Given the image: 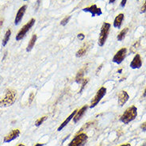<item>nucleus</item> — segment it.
Here are the masks:
<instances>
[{"mask_svg": "<svg viewBox=\"0 0 146 146\" xmlns=\"http://www.w3.org/2000/svg\"><path fill=\"white\" fill-rule=\"evenodd\" d=\"M88 137L86 133H80L77 134L74 138L71 141V142L68 144V146H83L84 144L87 142Z\"/></svg>", "mask_w": 146, "mask_h": 146, "instance_id": "nucleus-5", "label": "nucleus"}, {"mask_svg": "<svg viewBox=\"0 0 146 146\" xmlns=\"http://www.w3.org/2000/svg\"><path fill=\"white\" fill-rule=\"evenodd\" d=\"M26 8H27V6L26 5H24L21 7L19 8V10L17 12V15L15 16V26H18L20 24V22H22V18H23V16L25 15V12L26 11Z\"/></svg>", "mask_w": 146, "mask_h": 146, "instance_id": "nucleus-9", "label": "nucleus"}, {"mask_svg": "<svg viewBox=\"0 0 146 146\" xmlns=\"http://www.w3.org/2000/svg\"><path fill=\"white\" fill-rule=\"evenodd\" d=\"M11 30L10 29L7 30V32L5 33L3 37V42H2V45L3 46H6L7 44L8 41L10 40V38H11Z\"/></svg>", "mask_w": 146, "mask_h": 146, "instance_id": "nucleus-18", "label": "nucleus"}, {"mask_svg": "<svg viewBox=\"0 0 146 146\" xmlns=\"http://www.w3.org/2000/svg\"><path fill=\"white\" fill-rule=\"evenodd\" d=\"M2 25H3V21H1V22H0V28H1Z\"/></svg>", "mask_w": 146, "mask_h": 146, "instance_id": "nucleus-34", "label": "nucleus"}, {"mask_svg": "<svg viewBox=\"0 0 146 146\" xmlns=\"http://www.w3.org/2000/svg\"><path fill=\"white\" fill-rule=\"evenodd\" d=\"M34 146H43V144H40V143H37Z\"/></svg>", "mask_w": 146, "mask_h": 146, "instance_id": "nucleus-30", "label": "nucleus"}, {"mask_svg": "<svg viewBox=\"0 0 146 146\" xmlns=\"http://www.w3.org/2000/svg\"><path fill=\"white\" fill-rule=\"evenodd\" d=\"M87 110H88V106H84L83 107H81L80 110H77V113H76V115H75V117H73V121H74L75 123H77V122L83 117V116L84 115V113H86Z\"/></svg>", "mask_w": 146, "mask_h": 146, "instance_id": "nucleus-13", "label": "nucleus"}, {"mask_svg": "<svg viewBox=\"0 0 146 146\" xmlns=\"http://www.w3.org/2000/svg\"><path fill=\"white\" fill-rule=\"evenodd\" d=\"M126 52H127V49L125 48H121L120 50H118L113 56V60H112L113 62L117 64H120L125 58Z\"/></svg>", "mask_w": 146, "mask_h": 146, "instance_id": "nucleus-7", "label": "nucleus"}, {"mask_svg": "<svg viewBox=\"0 0 146 146\" xmlns=\"http://www.w3.org/2000/svg\"><path fill=\"white\" fill-rule=\"evenodd\" d=\"M34 23H35V19H34V18H31L29 22H27L26 25L18 31V34L16 35V37H15L16 40H17V41H19V40H22L26 35L27 32L33 27V25H34Z\"/></svg>", "mask_w": 146, "mask_h": 146, "instance_id": "nucleus-4", "label": "nucleus"}, {"mask_svg": "<svg viewBox=\"0 0 146 146\" xmlns=\"http://www.w3.org/2000/svg\"><path fill=\"white\" fill-rule=\"evenodd\" d=\"M137 116V108L135 106H132L125 110L123 114L121 116L120 121L124 124H129L133 121Z\"/></svg>", "mask_w": 146, "mask_h": 146, "instance_id": "nucleus-2", "label": "nucleus"}, {"mask_svg": "<svg viewBox=\"0 0 146 146\" xmlns=\"http://www.w3.org/2000/svg\"><path fill=\"white\" fill-rule=\"evenodd\" d=\"M120 146H131V145L130 144H125V145H121Z\"/></svg>", "mask_w": 146, "mask_h": 146, "instance_id": "nucleus-32", "label": "nucleus"}, {"mask_svg": "<svg viewBox=\"0 0 146 146\" xmlns=\"http://www.w3.org/2000/svg\"><path fill=\"white\" fill-rule=\"evenodd\" d=\"M117 102H118V104L119 106H124V104L126 103L129 99V95H128V93L126 91H121L118 94V98H117Z\"/></svg>", "mask_w": 146, "mask_h": 146, "instance_id": "nucleus-12", "label": "nucleus"}, {"mask_svg": "<svg viewBox=\"0 0 146 146\" xmlns=\"http://www.w3.org/2000/svg\"><path fill=\"white\" fill-rule=\"evenodd\" d=\"M46 119H47V117H46V116H44V117H40V118H39V119H37L36 122H35V125H36V127L40 126V125L43 124V122H44V121L46 120Z\"/></svg>", "mask_w": 146, "mask_h": 146, "instance_id": "nucleus-21", "label": "nucleus"}, {"mask_svg": "<svg viewBox=\"0 0 146 146\" xmlns=\"http://www.w3.org/2000/svg\"><path fill=\"white\" fill-rule=\"evenodd\" d=\"M17 146H26L25 145H23V144H20V145H18Z\"/></svg>", "mask_w": 146, "mask_h": 146, "instance_id": "nucleus-35", "label": "nucleus"}, {"mask_svg": "<svg viewBox=\"0 0 146 146\" xmlns=\"http://www.w3.org/2000/svg\"><path fill=\"white\" fill-rule=\"evenodd\" d=\"M77 110H74V111H73V112H72V113H71L69 116H68V117L66 118L65 120L63 121L62 123L60 124V126H59V127H58V129H57V131H61L63 129H64V128L69 123L70 121L72 120L73 117H75L76 113H77Z\"/></svg>", "mask_w": 146, "mask_h": 146, "instance_id": "nucleus-14", "label": "nucleus"}, {"mask_svg": "<svg viewBox=\"0 0 146 146\" xmlns=\"http://www.w3.org/2000/svg\"><path fill=\"white\" fill-rule=\"evenodd\" d=\"M87 51H88V46L85 44L84 46H82V47L76 52V57H82V56H84V55L86 54Z\"/></svg>", "mask_w": 146, "mask_h": 146, "instance_id": "nucleus-17", "label": "nucleus"}, {"mask_svg": "<svg viewBox=\"0 0 146 146\" xmlns=\"http://www.w3.org/2000/svg\"><path fill=\"white\" fill-rule=\"evenodd\" d=\"M146 12V0L145 2V3L143 4V6L141 8V14H143V13H145Z\"/></svg>", "mask_w": 146, "mask_h": 146, "instance_id": "nucleus-25", "label": "nucleus"}, {"mask_svg": "<svg viewBox=\"0 0 146 146\" xmlns=\"http://www.w3.org/2000/svg\"><path fill=\"white\" fill-rule=\"evenodd\" d=\"M88 81H89V79H84V80L82 81V87H81V89L80 91V93H81L82 91H84V88H85V86L87 85V84L88 83Z\"/></svg>", "mask_w": 146, "mask_h": 146, "instance_id": "nucleus-24", "label": "nucleus"}, {"mask_svg": "<svg viewBox=\"0 0 146 146\" xmlns=\"http://www.w3.org/2000/svg\"><path fill=\"white\" fill-rule=\"evenodd\" d=\"M106 94V88L105 87H102L99 89V91H97L96 95H95V97L92 99L90 105V108H94L95 106L99 104V102L102 100V99L105 96Z\"/></svg>", "mask_w": 146, "mask_h": 146, "instance_id": "nucleus-6", "label": "nucleus"}, {"mask_svg": "<svg viewBox=\"0 0 146 146\" xmlns=\"http://www.w3.org/2000/svg\"><path fill=\"white\" fill-rule=\"evenodd\" d=\"M130 68L132 69H139L142 66V60L139 54H136L133 60L130 63Z\"/></svg>", "mask_w": 146, "mask_h": 146, "instance_id": "nucleus-11", "label": "nucleus"}, {"mask_svg": "<svg viewBox=\"0 0 146 146\" xmlns=\"http://www.w3.org/2000/svg\"><path fill=\"white\" fill-rule=\"evenodd\" d=\"M84 70L82 69L80 70V72H78L76 75V82L77 84H81L82 81L84 80Z\"/></svg>", "mask_w": 146, "mask_h": 146, "instance_id": "nucleus-19", "label": "nucleus"}, {"mask_svg": "<svg viewBox=\"0 0 146 146\" xmlns=\"http://www.w3.org/2000/svg\"><path fill=\"white\" fill-rule=\"evenodd\" d=\"M70 18H71V16H68V17H65V18H64L63 20H61V22H60V25L62 26H65L68 22H69Z\"/></svg>", "mask_w": 146, "mask_h": 146, "instance_id": "nucleus-23", "label": "nucleus"}, {"mask_svg": "<svg viewBox=\"0 0 146 146\" xmlns=\"http://www.w3.org/2000/svg\"><path fill=\"white\" fill-rule=\"evenodd\" d=\"M124 20V15L123 14H119L117 15L116 18H114V21H113V27L114 28H117V29H120L122 22Z\"/></svg>", "mask_w": 146, "mask_h": 146, "instance_id": "nucleus-15", "label": "nucleus"}, {"mask_svg": "<svg viewBox=\"0 0 146 146\" xmlns=\"http://www.w3.org/2000/svg\"><path fill=\"white\" fill-rule=\"evenodd\" d=\"M141 146H146V142L144 143V145H141Z\"/></svg>", "mask_w": 146, "mask_h": 146, "instance_id": "nucleus-36", "label": "nucleus"}, {"mask_svg": "<svg viewBox=\"0 0 146 146\" xmlns=\"http://www.w3.org/2000/svg\"><path fill=\"white\" fill-rule=\"evenodd\" d=\"M128 30H129V29H128V28H125L124 29H122L120 33H119V34L117 35V40L121 41L122 40H124V38L125 37V35H126V33H127Z\"/></svg>", "mask_w": 146, "mask_h": 146, "instance_id": "nucleus-20", "label": "nucleus"}, {"mask_svg": "<svg viewBox=\"0 0 146 146\" xmlns=\"http://www.w3.org/2000/svg\"><path fill=\"white\" fill-rule=\"evenodd\" d=\"M110 29V24L108 22H104L101 27L99 40H98V44L100 47H102L106 43L108 35H109Z\"/></svg>", "mask_w": 146, "mask_h": 146, "instance_id": "nucleus-3", "label": "nucleus"}, {"mask_svg": "<svg viewBox=\"0 0 146 146\" xmlns=\"http://www.w3.org/2000/svg\"><path fill=\"white\" fill-rule=\"evenodd\" d=\"M77 37H78L79 40H84V38H85V35H84V33H79V34L77 35Z\"/></svg>", "mask_w": 146, "mask_h": 146, "instance_id": "nucleus-26", "label": "nucleus"}, {"mask_svg": "<svg viewBox=\"0 0 146 146\" xmlns=\"http://www.w3.org/2000/svg\"><path fill=\"white\" fill-rule=\"evenodd\" d=\"M36 39H37V36H36V34H33L32 37H31V39L29 41V44L27 45V48H26V52H30L32 49H33V48L34 47V45H35V43H36Z\"/></svg>", "mask_w": 146, "mask_h": 146, "instance_id": "nucleus-16", "label": "nucleus"}, {"mask_svg": "<svg viewBox=\"0 0 146 146\" xmlns=\"http://www.w3.org/2000/svg\"><path fill=\"white\" fill-rule=\"evenodd\" d=\"M115 1H116V0H109V3H110V4L113 3Z\"/></svg>", "mask_w": 146, "mask_h": 146, "instance_id": "nucleus-31", "label": "nucleus"}, {"mask_svg": "<svg viewBox=\"0 0 146 146\" xmlns=\"http://www.w3.org/2000/svg\"><path fill=\"white\" fill-rule=\"evenodd\" d=\"M141 129H142L143 131H146V121L141 124Z\"/></svg>", "mask_w": 146, "mask_h": 146, "instance_id": "nucleus-28", "label": "nucleus"}, {"mask_svg": "<svg viewBox=\"0 0 146 146\" xmlns=\"http://www.w3.org/2000/svg\"><path fill=\"white\" fill-rule=\"evenodd\" d=\"M102 65H100V66H99V68H98V69H97V71H96V74H97V75L99 74V71H100V69L102 68Z\"/></svg>", "mask_w": 146, "mask_h": 146, "instance_id": "nucleus-29", "label": "nucleus"}, {"mask_svg": "<svg viewBox=\"0 0 146 146\" xmlns=\"http://www.w3.org/2000/svg\"><path fill=\"white\" fill-rule=\"evenodd\" d=\"M126 3H127V0H121V7L122 8L125 7Z\"/></svg>", "mask_w": 146, "mask_h": 146, "instance_id": "nucleus-27", "label": "nucleus"}, {"mask_svg": "<svg viewBox=\"0 0 146 146\" xmlns=\"http://www.w3.org/2000/svg\"><path fill=\"white\" fill-rule=\"evenodd\" d=\"M137 1H138V0H137Z\"/></svg>", "mask_w": 146, "mask_h": 146, "instance_id": "nucleus-38", "label": "nucleus"}, {"mask_svg": "<svg viewBox=\"0 0 146 146\" xmlns=\"http://www.w3.org/2000/svg\"><path fill=\"white\" fill-rule=\"evenodd\" d=\"M83 11L90 13L92 17L100 16V15H102V10L99 7H98L97 5H95V4H93V5H91L90 7H88L84 8V9H83Z\"/></svg>", "mask_w": 146, "mask_h": 146, "instance_id": "nucleus-8", "label": "nucleus"}, {"mask_svg": "<svg viewBox=\"0 0 146 146\" xmlns=\"http://www.w3.org/2000/svg\"><path fill=\"white\" fill-rule=\"evenodd\" d=\"M17 99V92L14 89H7L3 97L0 98V107L11 106Z\"/></svg>", "mask_w": 146, "mask_h": 146, "instance_id": "nucleus-1", "label": "nucleus"}, {"mask_svg": "<svg viewBox=\"0 0 146 146\" xmlns=\"http://www.w3.org/2000/svg\"><path fill=\"white\" fill-rule=\"evenodd\" d=\"M19 135H20V130H19V129H13L10 133H8L7 135L4 137L3 142H11V141H14V140H15L16 138H18V137H19Z\"/></svg>", "mask_w": 146, "mask_h": 146, "instance_id": "nucleus-10", "label": "nucleus"}, {"mask_svg": "<svg viewBox=\"0 0 146 146\" xmlns=\"http://www.w3.org/2000/svg\"><path fill=\"white\" fill-rule=\"evenodd\" d=\"M138 46H139V40H137V41H136L135 43L132 45V47L130 48V52H133V53H135L136 51H137V49L138 48Z\"/></svg>", "mask_w": 146, "mask_h": 146, "instance_id": "nucleus-22", "label": "nucleus"}, {"mask_svg": "<svg viewBox=\"0 0 146 146\" xmlns=\"http://www.w3.org/2000/svg\"><path fill=\"white\" fill-rule=\"evenodd\" d=\"M23 1H28V0H23Z\"/></svg>", "mask_w": 146, "mask_h": 146, "instance_id": "nucleus-37", "label": "nucleus"}, {"mask_svg": "<svg viewBox=\"0 0 146 146\" xmlns=\"http://www.w3.org/2000/svg\"><path fill=\"white\" fill-rule=\"evenodd\" d=\"M143 96H144V97H145V96H146V88H145V91H144V94H143Z\"/></svg>", "mask_w": 146, "mask_h": 146, "instance_id": "nucleus-33", "label": "nucleus"}]
</instances>
